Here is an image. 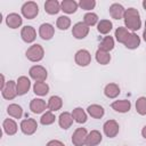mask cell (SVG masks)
Returning a JSON list of instances; mask_svg holds the SVG:
<instances>
[{
	"mask_svg": "<svg viewBox=\"0 0 146 146\" xmlns=\"http://www.w3.org/2000/svg\"><path fill=\"white\" fill-rule=\"evenodd\" d=\"M145 30H146V21H145Z\"/></svg>",
	"mask_w": 146,
	"mask_h": 146,
	"instance_id": "cell-43",
	"label": "cell"
},
{
	"mask_svg": "<svg viewBox=\"0 0 146 146\" xmlns=\"http://www.w3.org/2000/svg\"><path fill=\"white\" fill-rule=\"evenodd\" d=\"M139 44H140V38L135 32L130 33L128 39H127V41L124 42V46L128 49H136V48L139 47Z\"/></svg>",
	"mask_w": 146,
	"mask_h": 146,
	"instance_id": "cell-26",
	"label": "cell"
},
{
	"mask_svg": "<svg viewBox=\"0 0 146 146\" xmlns=\"http://www.w3.org/2000/svg\"><path fill=\"white\" fill-rule=\"evenodd\" d=\"M123 18H124L125 27L128 30L137 31V30L140 29V26H141L140 15H139V11L136 8H128V9H125Z\"/></svg>",
	"mask_w": 146,
	"mask_h": 146,
	"instance_id": "cell-1",
	"label": "cell"
},
{
	"mask_svg": "<svg viewBox=\"0 0 146 146\" xmlns=\"http://www.w3.org/2000/svg\"><path fill=\"white\" fill-rule=\"evenodd\" d=\"M47 146H65L60 140H56V139H52L50 141L47 143Z\"/></svg>",
	"mask_w": 146,
	"mask_h": 146,
	"instance_id": "cell-39",
	"label": "cell"
},
{
	"mask_svg": "<svg viewBox=\"0 0 146 146\" xmlns=\"http://www.w3.org/2000/svg\"><path fill=\"white\" fill-rule=\"evenodd\" d=\"M22 14L27 19H33L39 14V6L34 1H27L22 6Z\"/></svg>",
	"mask_w": 146,
	"mask_h": 146,
	"instance_id": "cell-3",
	"label": "cell"
},
{
	"mask_svg": "<svg viewBox=\"0 0 146 146\" xmlns=\"http://www.w3.org/2000/svg\"><path fill=\"white\" fill-rule=\"evenodd\" d=\"M25 55H26V58L31 62H40L44 56V50L41 44L35 43V44H32L26 50Z\"/></svg>",
	"mask_w": 146,
	"mask_h": 146,
	"instance_id": "cell-2",
	"label": "cell"
},
{
	"mask_svg": "<svg viewBox=\"0 0 146 146\" xmlns=\"http://www.w3.org/2000/svg\"><path fill=\"white\" fill-rule=\"evenodd\" d=\"M33 91L38 96H46L49 92V86L46 82H35L33 86Z\"/></svg>",
	"mask_w": 146,
	"mask_h": 146,
	"instance_id": "cell-30",
	"label": "cell"
},
{
	"mask_svg": "<svg viewBox=\"0 0 146 146\" xmlns=\"http://www.w3.org/2000/svg\"><path fill=\"white\" fill-rule=\"evenodd\" d=\"M103 129H104V133L108 138H114L119 133L120 127H119V123L115 120H108V121H106L104 123Z\"/></svg>",
	"mask_w": 146,
	"mask_h": 146,
	"instance_id": "cell-8",
	"label": "cell"
},
{
	"mask_svg": "<svg viewBox=\"0 0 146 146\" xmlns=\"http://www.w3.org/2000/svg\"><path fill=\"white\" fill-rule=\"evenodd\" d=\"M143 7H144V9L146 10V0H144V1H143Z\"/></svg>",
	"mask_w": 146,
	"mask_h": 146,
	"instance_id": "cell-42",
	"label": "cell"
},
{
	"mask_svg": "<svg viewBox=\"0 0 146 146\" xmlns=\"http://www.w3.org/2000/svg\"><path fill=\"white\" fill-rule=\"evenodd\" d=\"M88 132L84 128H78L72 135V143L74 146H84Z\"/></svg>",
	"mask_w": 146,
	"mask_h": 146,
	"instance_id": "cell-7",
	"label": "cell"
},
{
	"mask_svg": "<svg viewBox=\"0 0 146 146\" xmlns=\"http://www.w3.org/2000/svg\"><path fill=\"white\" fill-rule=\"evenodd\" d=\"M38 129V123L34 119H25L21 122V130L25 135H33Z\"/></svg>",
	"mask_w": 146,
	"mask_h": 146,
	"instance_id": "cell-11",
	"label": "cell"
},
{
	"mask_svg": "<svg viewBox=\"0 0 146 146\" xmlns=\"http://www.w3.org/2000/svg\"><path fill=\"white\" fill-rule=\"evenodd\" d=\"M29 74H30V76L35 82H44V80L48 76L47 70L43 66H41V65H34V66H32L30 68V71H29Z\"/></svg>",
	"mask_w": 146,
	"mask_h": 146,
	"instance_id": "cell-4",
	"label": "cell"
},
{
	"mask_svg": "<svg viewBox=\"0 0 146 146\" xmlns=\"http://www.w3.org/2000/svg\"><path fill=\"white\" fill-rule=\"evenodd\" d=\"M79 3L74 0H63L60 3V9L66 14H73L76 11Z\"/></svg>",
	"mask_w": 146,
	"mask_h": 146,
	"instance_id": "cell-21",
	"label": "cell"
},
{
	"mask_svg": "<svg viewBox=\"0 0 146 146\" xmlns=\"http://www.w3.org/2000/svg\"><path fill=\"white\" fill-rule=\"evenodd\" d=\"M72 116L75 122L78 123H84L87 121V113L81 107H75L72 111Z\"/></svg>",
	"mask_w": 146,
	"mask_h": 146,
	"instance_id": "cell-32",
	"label": "cell"
},
{
	"mask_svg": "<svg viewBox=\"0 0 146 146\" xmlns=\"http://www.w3.org/2000/svg\"><path fill=\"white\" fill-rule=\"evenodd\" d=\"M74 60L75 63L79 65V66H88L91 62V55L90 52L87 50V49H80L75 52V56H74Z\"/></svg>",
	"mask_w": 146,
	"mask_h": 146,
	"instance_id": "cell-5",
	"label": "cell"
},
{
	"mask_svg": "<svg viewBox=\"0 0 146 146\" xmlns=\"http://www.w3.org/2000/svg\"><path fill=\"white\" fill-rule=\"evenodd\" d=\"M79 6L84 10H91V9L95 8L96 1L95 0H80L79 1Z\"/></svg>",
	"mask_w": 146,
	"mask_h": 146,
	"instance_id": "cell-38",
	"label": "cell"
},
{
	"mask_svg": "<svg viewBox=\"0 0 146 146\" xmlns=\"http://www.w3.org/2000/svg\"><path fill=\"white\" fill-rule=\"evenodd\" d=\"M112 27H113V24L108 19H102L97 24V30H98V32L100 34H107V33H110L111 30H112Z\"/></svg>",
	"mask_w": 146,
	"mask_h": 146,
	"instance_id": "cell-27",
	"label": "cell"
},
{
	"mask_svg": "<svg viewBox=\"0 0 146 146\" xmlns=\"http://www.w3.org/2000/svg\"><path fill=\"white\" fill-rule=\"evenodd\" d=\"M102 139H103L102 133L98 130H91L87 136L86 146H97L98 144H100Z\"/></svg>",
	"mask_w": 146,
	"mask_h": 146,
	"instance_id": "cell-17",
	"label": "cell"
},
{
	"mask_svg": "<svg viewBox=\"0 0 146 146\" xmlns=\"http://www.w3.org/2000/svg\"><path fill=\"white\" fill-rule=\"evenodd\" d=\"M104 94L108 98H116L120 94V87L116 83H108L104 89Z\"/></svg>",
	"mask_w": 146,
	"mask_h": 146,
	"instance_id": "cell-25",
	"label": "cell"
},
{
	"mask_svg": "<svg viewBox=\"0 0 146 146\" xmlns=\"http://www.w3.org/2000/svg\"><path fill=\"white\" fill-rule=\"evenodd\" d=\"M56 25L59 30H67L70 26H71V19L70 17L67 16H59L57 18V22H56Z\"/></svg>",
	"mask_w": 146,
	"mask_h": 146,
	"instance_id": "cell-34",
	"label": "cell"
},
{
	"mask_svg": "<svg viewBox=\"0 0 146 146\" xmlns=\"http://www.w3.org/2000/svg\"><path fill=\"white\" fill-rule=\"evenodd\" d=\"M111 107H112L114 111L119 112V113H127V112H129L130 108H131V103H130L129 100H127V99L115 100V102L112 103Z\"/></svg>",
	"mask_w": 146,
	"mask_h": 146,
	"instance_id": "cell-15",
	"label": "cell"
},
{
	"mask_svg": "<svg viewBox=\"0 0 146 146\" xmlns=\"http://www.w3.org/2000/svg\"><path fill=\"white\" fill-rule=\"evenodd\" d=\"M7 113L15 119H21L23 115V108L18 104H10L7 107Z\"/></svg>",
	"mask_w": 146,
	"mask_h": 146,
	"instance_id": "cell-31",
	"label": "cell"
},
{
	"mask_svg": "<svg viewBox=\"0 0 146 146\" xmlns=\"http://www.w3.org/2000/svg\"><path fill=\"white\" fill-rule=\"evenodd\" d=\"M113 48H114V39H113L111 35H107V36H105V38L100 41V43H99V48H98V49L110 52Z\"/></svg>",
	"mask_w": 146,
	"mask_h": 146,
	"instance_id": "cell-29",
	"label": "cell"
},
{
	"mask_svg": "<svg viewBox=\"0 0 146 146\" xmlns=\"http://www.w3.org/2000/svg\"><path fill=\"white\" fill-rule=\"evenodd\" d=\"M136 111L140 115H146V97H139L136 100Z\"/></svg>",
	"mask_w": 146,
	"mask_h": 146,
	"instance_id": "cell-37",
	"label": "cell"
},
{
	"mask_svg": "<svg viewBox=\"0 0 146 146\" xmlns=\"http://www.w3.org/2000/svg\"><path fill=\"white\" fill-rule=\"evenodd\" d=\"M1 94H2V97L5 99H8V100H11L14 99L16 96H17V89H16V82L10 80L6 83V86L3 87V89L1 90Z\"/></svg>",
	"mask_w": 146,
	"mask_h": 146,
	"instance_id": "cell-9",
	"label": "cell"
},
{
	"mask_svg": "<svg viewBox=\"0 0 146 146\" xmlns=\"http://www.w3.org/2000/svg\"><path fill=\"white\" fill-rule=\"evenodd\" d=\"M44 10L46 13H48L49 15H55L57 14L60 9V3L57 0H48L44 3Z\"/></svg>",
	"mask_w": 146,
	"mask_h": 146,
	"instance_id": "cell-23",
	"label": "cell"
},
{
	"mask_svg": "<svg viewBox=\"0 0 146 146\" xmlns=\"http://www.w3.org/2000/svg\"><path fill=\"white\" fill-rule=\"evenodd\" d=\"M87 112L88 114L94 117V119H102L105 111H104V107L98 105V104H92V105H89L88 108H87Z\"/></svg>",
	"mask_w": 146,
	"mask_h": 146,
	"instance_id": "cell-20",
	"label": "cell"
},
{
	"mask_svg": "<svg viewBox=\"0 0 146 146\" xmlns=\"http://www.w3.org/2000/svg\"><path fill=\"white\" fill-rule=\"evenodd\" d=\"M96 60H97L99 64H102V65H106V64H108L110 60H111V55H110V52H107V51H104V50L98 49V50L96 51Z\"/></svg>",
	"mask_w": 146,
	"mask_h": 146,
	"instance_id": "cell-33",
	"label": "cell"
},
{
	"mask_svg": "<svg viewBox=\"0 0 146 146\" xmlns=\"http://www.w3.org/2000/svg\"><path fill=\"white\" fill-rule=\"evenodd\" d=\"M89 29L90 27L84 22H78L76 24L73 25L72 34L75 39H84L89 33Z\"/></svg>",
	"mask_w": 146,
	"mask_h": 146,
	"instance_id": "cell-6",
	"label": "cell"
},
{
	"mask_svg": "<svg viewBox=\"0 0 146 146\" xmlns=\"http://www.w3.org/2000/svg\"><path fill=\"white\" fill-rule=\"evenodd\" d=\"M83 22L90 27V26H94L98 23V16L97 14L95 13H87L84 16H83Z\"/></svg>",
	"mask_w": 146,
	"mask_h": 146,
	"instance_id": "cell-36",
	"label": "cell"
},
{
	"mask_svg": "<svg viewBox=\"0 0 146 146\" xmlns=\"http://www.w3.org/2000/svg\"><path fill=\"white\" fill-rule=\"evenodd\" d=\"M21 36L23 39L24 42L26 43H31L35 40L36 38V32H35V29L31 25H26L24 27H22V31H21Z\"/></svg>",
	"mask_w": 146,
	"mask_h": 146,
	"instance_id": "cell-12",
	"label": "cell"
},
{
	"mask_svg": "<svg viewBox=\"0 0 146 146\" xmlns=\"http://www.w3.org/2000/svg\"><path fill=\"white\" fill-rule=\"evenodd\" d=\"M73 116H72V113H68V112H63L60 113L59 117H58V123H59V127L62 129H68L72 123H73Z\"/></svg>",
	"mask_w": 146,
	"mask_h": 146,
	"instance_id": "cell-18",
	"label": "cell"
},
{
	"mask_svg": "<svg viewBox=\"0 0 146 146\" xmlns=\"http://www.w3.org/2000/svg\"><path fill=\"white\" fill-rule=\"evenodd\" d=\"M55 34V27L49 23H43L39 27V35L43 40H50Z\"/></svg>",
	"mask_w": 146,
	"mask_h": 146,
	"instance_id": "cell-13",
	"label": "cell"
},
{
	"mask_svg": "<svg viewBox=\"0 0 146 146\" xmlns=\"http://www.w3.org/2000/svg\"><path fill=\"white\" fill-rule=\"evenodd\" d=\"M55 115L52 114L51 111H48L46 113L42 114V116L40 117V123L43 124V125H49V124H52L55 122Z\"/></svg>",
	"mask_w": 146,
	"mask_h": 146,
	"instance_id": "cell-35",
	"label": "cell"
},
{
	"mask_svg": "<svg viewBox=\"0 0 146 146\" xmlns=\"http://www.w3.org/2000/svg\"><path fill=\"white\" fill-rule=\"evenodd\" d=\"M30 87H31V81L27 76H19L16 81V89H17V95L18 96H23L25 95L29 90H30Z\"/></svg>",
	"mask_w": 146,
	"mask_h": 146,
	"instance_id": "cell-10",
	"label": "cell"
},
{
	"mask_svg": "<svg viewBox=\"0 0 146 146\" xmlns=\"http://www.w3.org/2000/svg\"><path fill=\"white\" fill-rule=\"evenodd\" d=\"M46 108H48V104L41 98H34L30 103V110L35 114H40L44 112Z\"/></svg>",
	"mask_w": 146,
	"mask_h": 146,
	"instance_id": "cell-14",
	"label": "cell"
},
{
	"mask_svg": "<svg viewBox=\"0 0 146 146\" xmlns=\"http://www.w3.org/2000/svg\"><path fill=\"white\" fill-rule=\"evenodd\" d=\"M129 34H130V32L128 31L127 27L119 26V27L115 30V38H116L117 42H120V43H123V44H124V42L127 41Z\"/></svg>",
	"mask_w": 146,
	"mask_h": 146,
	"instance_id": "cell-28",
	"label": "cell"
},
{
	"mask_svg": "<svg viewBox=\"0 0 146 146\" xmlns=\"http://www.w3.org/2000/svg\"><path fill=\"white\" fill-rule=\"evenodd\" d=\"M124 13H125V9L120 3H113L110 7V15L114 19H121V18H123Z\"/></svg>",
	"mask_w": 146,
	"mask_h": 146,
	"instance_id": "cell-19",
	"label": "cell"
},
{
	"mask_svg": "<svg viewBox=\"0 0 146 146\" xmlns=\"http://www.w3.org/2000/svg\"><path fill=\"white\" fill-rule=\"evenodd\" d=\"M48 110L51 112H56L62 108L63 106V99L59 96H51L48 100Z\"/></svg>",
	"mask_w": 146,
	"mask_h": 146,
	"instance_id": "cell-24",
	"label": "cell"
},
{
	"mask_svg": "<svg viewBox=\"0 0 146 146\" xmlns=\"http://www.w3.org/2000/svg\"><path fill=\"white\" fill-rule=\"evenodd\" d=\"M141 136L146 139V125H145V127L143 128V130H141Z\"/></svg>",
	"mask_w": 146,
	"mask_h": 146,
	"instance_id": "cell-40",
	"label": "cell"
},
{
	"mask_svg": "<svg viewBox=\"0 0 146 146\" xmlns=\"http://www.w3.org/2000/svg\"><path fill=\"white\" fill-rule=\"evenodd\" d=\"M143 38H144V40H145V42H146V30L143 32Z\"/></svg>",
	"mask_w": 146,
	"mask_h": 146,
	"instance_id": "cell-41",
	"label": "cell"
},
{
	"mask_svg": "<svg viewBox=\"0 0 146 146\" xmlns=\"http://www.w3.org/2000/svg\"><path fill=\"white\" fill-rule=\"evenodd\" d=\"M23 23V18L21 17V15L16 14V13H11L8 14L6 17V24L10 27V29H18Z\"/></svg>",
	"mask_w": 146,
	"mask_h": 146,
	"instance_id": "cell-16",
	"label": "cell"
},
{
	"mask_svg": "<svg viewBox=\"0 0 146 146\" xmlns=\"http://www.w3.org/2000/svg\"><path fill=\"white\" fill-rule=\"evenodd\" d=\"M2 128H3V131L8 135V136H13L17 132V124L16 122L13 120V119H6L2 123Z\"/></svg>",
	"mask_w": 146,
	"mask_h": 146,
	"instance_id": "cell-22",
	"label": "cell"
}]
</instances>
